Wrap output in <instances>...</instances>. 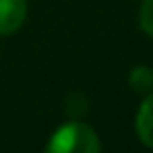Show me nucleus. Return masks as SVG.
<instances>
[{
	"instance_id": "nucleus-1",
	"label": "nucleus",
	"mask_w": 153,
	"mask_h": 153,
	"mask_svg": "<svg viewBox=\"0 0 153 153\" xmlns=\"http://www.w3.org/2000/svg\"><path fill=\"white\" fill-rule=\"evenodd\" d=\"M101 149L97 133L83 122H70L54 131L52 140L45 144L48 153H95Z\"/></svg>"
},
{
	"instance_id": "nucleus-5",
	"label": "nucleus",
	"mask_w": 153,
	"mask_h": 153,
	"mask_svg": "<svg viewBox=\"0 0 153 153\" xmlns=\"http://www.w3.org/2000/svg\"><path fill=\"white\" fill-rule=\"evenodd\" d=\"M140 25H142V29L149 34V36H153V0H142Z\"/></svg>"
},
{
	"instance_id": "nucleus-3",
	"label": "nucleus",
	"mask_w": 153,
	"mask_h": 153,
	"mask_svg": "<svg viewBox=\"0 0 153 153\" xmlns=\"http://www.w3.org/2000/svg\"><path fill=\"white\" fill-rule=\"evenodd\" d=\"M135 131H137V137L149 149H153V95H149L140 106L135 117Z\"/></svg>"
},
{
	"instance_id": "nucleus-4",
	"label": "nucleus",
	"mask_w": 153,
	"mask_h": 153,
	"mask_svg": "<svg viewBox=\"0 0 153 153\" xmlns=\"http://www.w3.org/2000/svg\"><path fill=\"white\" fill-rule=\"evenodd\" d=\"M131 88L137 92H146L153 88V72L144 65H137L131 70Z\"/></svg>"
},
{
	"instance_id": "nucleus-2",
	"label": "nucleus",
	"mask_w": 153,
	"mask_h": 153,
	"mask_svg": "<svg viewBox=\"0 0 153 153\" xmlns=\"http://www.w3.org/2000/svg\"><path fill=\"white\" fill-rule=\"evenodd\" d=\"M27 16V0H0V36L18 32Z\"/></svg>"
}]
</instances>
